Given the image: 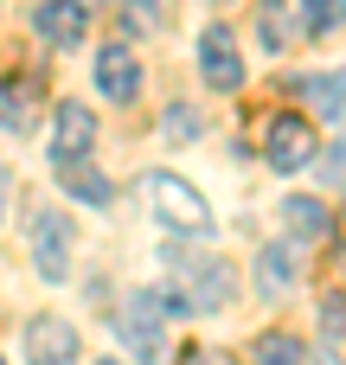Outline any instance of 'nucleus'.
Listing matches in <instances>:
<instances>
[{
	"label": "nucleus",
	"mask_w": 346,
	"mask_h": 365,
	"mask_svg": "<svg viewBox=\"0 0 346 365\" xmlns=\"http://www.w3.org/2000/svg\"><path fill=\"white\" fill-rule=\"evenodd\" d=\"M32 122H39V83L32 77H0V128L26 135Z\"/></svg>",
	"instance_id": "9b49d317"
},
{
	"label": "nucleus",
	"mask_w": 346,
	"mask_h": 365,
	"mask_svg": "<svg viewBox=\"0 0 346 365\" xmlns=\"http://www.w3.org/2000/svg\"><path fill=\"white\" fill-rule=\"evenodd\" d=\"M250 359L257 365H308V353H302L295 334H263V340L250 346Z\"/></svg>",
	"instance_id": "dca6fc26"
},
{
	"label": "nucleus",
	"mask_w": 346,
	"mask_h": 365,
	"mask_svg": "<svg viewBox=\"0 0 346 365\" xmlns=\"http://www.w3.org/2000/svg\"><path fill=\"white\" fill-rule=\"evenodd\" d=\"M167 269H173V282L186 289L193 314L231 308V295H238V276H231L225 257H205V250H167Z\"/></svg>",
	"instance_id": "f03ea898"
},
{
	"label": "nucleus",
	"mask_w": 346,
	"mask_h": 365,
	"mask_svg": "<svg viewBox=\"0 0 346 365\" xmlns=\"http://www.w3.org/2000/svg\"><path fill=\"white\" fill-rule=\"evenodd\" d=\"M96 141V115L83 103H58V154H90Z\"/></svg>",
	"instance_id": "ddd939ff"
},
{
	"label": "nucleus",
	"mask_w": 346,
	"mask_h": 365,
	"mask_svg": "<svg viewBox=\"0 0 346 365\" xmlns=\"http://www.w3.org/2000/svg\"><path fill=\"white\" fill-rule=\"evenodd\" d=\"M26 365H77V327L64 314H32L26 321Z\"/></svg>",
	"instance_id": "423d86ee"
},
{
	"label": "nucleus",
	"mask_w": 346,
	"mask_h": 365,
	"mask_svg": "<svg viewBox=\"0 0 346 365\" xmlns=\"http://www.w3.org/2000/svg\"><path fill=\"white\" fill-rule=\"evenodd\" d=\"M257 38H263L270 51L289 45V13H283V0H263V6H257Z\"/></svg>",
	"instance_id": "a211bd4d"
},
{
	"label": "nucleus",
	"mask_w": 346,
	"mask_h": 365,
	"mask_svg": "<svg viewBox=\"0 0 346 365\" xmlns=\"http://www.w3.org/2000/svg\"><path fill=\"white\" fill-rule=\"evenodd\" d=\"M141 192L154 199V218H161L167 231H186V237H205V231H212V205H205L199 186H186V180H173V173H148Z\"/></svg>",
	"instance_id": "7ed1b4c3"
},
{
	"label": "nucleus",
	"mask_w": 346,
	"mask_h": 365,
	"mask_svg": "<svg viewBox=\"0 0 346 365\" xmlns=\"http://www.w3.org/2000/svg\"><path fill=\"white\" fill-rule=\"evenodd\" d=\"M315 154H321V141H315V128H308L302 115H270V128H263V160H270L276 173H302Z\"/></svg>",
	"instance_id": "39448f33"
},
{
	"label": "nucleus",
	"mask_w": 346,
	"mask_h": 365,
	"mask_svg": "<svg viewBox=\"0 0 346 365\" xmlns=\"http://www.w3.org/2000/svg\"><path fill=\"white\" fill-rule=\"evenodd\" d=\"M96 365H122V359H96Z\"/></svg>",
	"instance_id": "a878e982"
},
{
	"label": "nucleus",
	"mask_w": 346,
	"mask_h": 365,
	"mask_svg": "<svg viewBox=\"0 0 346 365\" xmlns=\"http://www.w3.org/2000/svg\"><path fill=\"white\" fill-rule=\"evenodd\" d=\"M180 365H212V353H186V359H180Z\"/></svg>",
	"instance_id": "b1692460"
},
{
	"label": "nucleus",
	"mask_w": 346,
	"mask_h": 365,
	"mask_svg": "<svg viewBox=\"0 0 346 365\" xmlns=\"http://www.w3.org/2000/svg\"><path fill=\"white\" fill-rule=\"evenodd\" d=\"M161 128L186 141V135H199V115H193V109H167V122H161Z\"/></svg>",
	"instance_id": "412c9836"
},
{
	"label": "nucleus",
	"mask_w": 346,
	"mask_h": 365,
	"mask_svg": "<svg viewBox=\"0 0 346 365\" xmlns=\"http://www.w3.org/2000/svg\"><path fill=\"white\" fill-rule=\"evenodd\" d=\"M199 77L212 90H244V58L231 45V26H205L199 32Z\"/></svg>",
	"instance_id": "0eeeda50"
},
{
	"label": "nucleus",
	"mask_w": 346,
	"mask_h": 365,
	"mask_svg": "<svg viewBox=\"0 0 346 365\" xmlns=\"http://www.w3.org/2000/svg\"><path fill=\"white\" fill-rule=\"evenodd\" d=\"M32 26H39L45 45L71 51V45H83V32H90V6H83V0H39Z\"/></svg>",
	"instance_id": "6e6552de"
},
{
	"label": "nucleus",
	"mask_w": 346,
	"mask_h": 365,
	"mask_svg": "<svg viewBox=\"0 0 346 365\" xmlns=\"http://www.w3.org/2000/svg\"><path fill=\"white\" fill-rule=\"evenodd\" d=\"M26 237H32V263L45 282H64L71 276V218L58 205H32L26 218Z\"/></svg>",
	"instance_id": "20e7f679"
},
{
	"label": "nucleus",
	"mask_w": 346,
	"mask_h": 365,
	"mask_svg": "<svg viewBox=\"0 0 346 365\" xmlns=\"http://www.w3.org/2000/svg\"><path fill=\"white\" fill-rule=\"evenodd\" d=\"M173 314H167V295L161 289H135L128 302H122V314H116V340H122V353H135L141 365H167V327Z\"/></svg>",
	"instance_id": "f257e3e1"
},
{
	"label": "nucleus",
	"mask_w": 346,
	"mask_h": 365,
	"mask_svg": "<svg viewBox=\"0 0 346 365\" xmlns=\"http://www.w3.org/2000/svg\"><path fill=\"white\" fill-rule=\"evenodd\" d=\"M302 26L321 38V32H340L346 26V0H302Z\"/></svg>",
	"instance_id": "f3484780"
},
{
	"label": "nucleus",
	"mask_w": 346,
	"mask_h": 365,
	"mask_svg": "<svg viewBox=\"0 0 346 365\" xmlns=\"http://www.w3.org/2000/svg\"><path fill=\"white\" fill-rule=\"evenodd\" d=\"M334 160H327V180H346V148H327Z\"/></svg>",
	"instance_id": "4be33fe9"
},
{
	"label": "nucleus",
	"mask_w": 346,
	"mask_h": 365,
	"mask_svg": "<svg viewBox=\"0 0 346 365\" xmlns=\"http://www.w3.org/2000/svg\"><path fill=\"white\" fill-rule=\"evenodd\" d=\"M289 282H295V263H289L283 244H270V250L257 257V289H263V295H283Z\"/></svg>",
	"instance_id": "2eb2a0df"
},
{
	"label": "nucleus",
	"mask_w": 346,
	"mask_h": 365,
	"mask_svg": "<svg viewBox=\"0 0 346 365\" xmlns=\"http://www.w3.org/2000/svg\"><path fill=\"white\" fill-rule=\"evenodd\" d=\"M96 90H103L109 103H135V96H141V64H135V51H128L122 38L96 51Z\"/></svg>",
	"instance_id": "1a4fd4ad"
},
{
	"label": "nucleus",
	"mask_w": 346,
	"mask_h": 365,
	"mask_svg": "<svg viewBox=\"0 0 346 365\" xmlns=\"http://www.w3.org/2000/svg\"><path fill=\"white\" fill-rule=\"evenodd\" d=\"M58 186H64L77 205H96V212H109V205H116V186L96 173V160H90V154H58Z\"/></svg>",
	"instance_id": "9d476101"
},
{
	"label": "nucleus",
	"mask_w": 346,
	"mask_h": 365,
	"mask_svg": "<svg viewBox=\"0 0 346 365\" xmlns=\"http://www.w3.org/2000/svg\"><path fill=\"white\" fill-rule=\"evenodd\" d=\"M283 225H289V231H295L302 244H321L334 218H327V205H321V199H308V192H295V199H283Z\"/></svg>",
	"instance_id": "f8f14e48"
},
{
	"label": "nucleus",
	"mask_w": 346,
	"mask_h": 365,
	"mask_svg": "<svg viewBox=\"0 0 346 365\" xmlns=\"http://www.w3.org/2000/svg\"><path fill=\"white\" fill-rule=\"evenodd\" d=\"M302 96L327 115V122H346V71H327V77H308Z\"/></svg>",
	"instance_id": "4468645a"
},
{
	"label": "nucleus",
	"mask_w": 346,
	"mask_h": 365,
	"mask_svg": "<svg viewBox=\"0 0 346 365\" xmlns=\"http://www.w3.org/2000/svg\"><path fill=\"white\" fill-rule=\"evenodd\" d=\"M6 192H13V173L0 167V218H6Z\"/></svg>",
	"instance_id": "5701e85b"
},
{
	"label": "nucleus",
	"mask_w": 346,
	"mask_h": 365,
	"mask_svg": "<svg viewBox=\"0 0 346 365\" xmlns=\"http://www.w3.org/2000/svg\"><path fill=\"white\" fill-rule=\"evenodd\" d=\"M321 327H327V340H340V334H346V302H340V295L321 302Z\"/></svg>",
	"instance_id": "aec40b11"
},
{
	"label": "nucleus",
	"mask_w": 346,
	"mask_h": 365,
	"mask_svg": "<svg viewBox=\"0 0 346 365\" xmlns=\"http://www.w3.org/2000/svg\"><path fill=\"white\" fill-rule=\"evenodd\" d=\"M83 6H90V13H96V6H109V0H83Z\"/></svg>",
	"instance_id": "393cba45"
},
{
	"label": "nucleus",
	"mask_w": 346,
	"mask_h": 365,
	"mask_svg": "<svg viewBox=\"0 0 346 365\" xmlns=\"http://www.w3.org/2000/svg\"><path fill=\"white\" fill-rule=\"evenodd\" d=\"M122 26L128 32H161V0H122Z\"/></svg>",
	"instance_id": "6ab92c4d"
}]
</instances>
